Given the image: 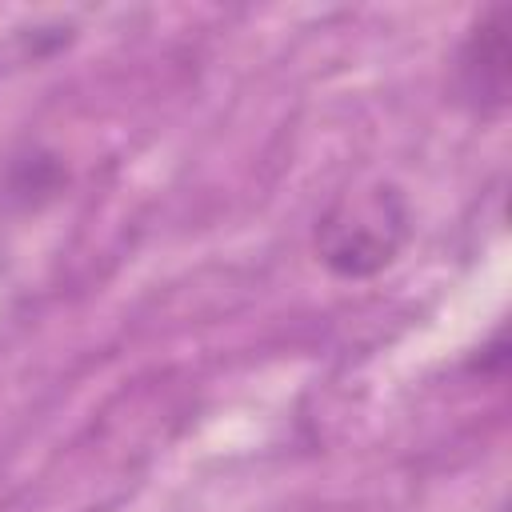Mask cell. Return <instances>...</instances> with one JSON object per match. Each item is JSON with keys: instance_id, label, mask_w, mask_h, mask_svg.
Wrapping results in <instances>:
<instances>
[{"instance_id": "obj_1", "label": "cell", "mask_w": 512, "mask_h": 512, "mask_svg": "<svg viewBox=\"0 0 512 512\" xmlns=\"http://www.w3.org/2000/svg\"><path fill=\"white\" fill-rule=\"evenodd\" d=\"M412 236V208L392 180L340 192L312 228L316 260L340 280H368L396 264Z\"/></svg>"}, {"instance_id": "obj_2", "label": "cell", "mask_w": 512, "mask_h": 512, "mask_svg": "<svg viewBox=\"0 0 512 512\" xmlns=\"http://www.w3.org/2000/svg\"><path fill=\"white\" fill-rule=\"evenodd\" d=\"M512 84V44H508V4H488L464 32L452 56V92L480 116L496 120L508 108Z\"/></svg>"}]
</instances>
